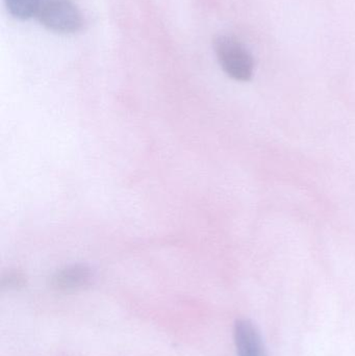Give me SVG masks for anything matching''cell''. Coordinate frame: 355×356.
<instances>
[{
  "mask_svg": "<svg viewBox=\"0 0 355 356\" xmlns=\"http://www.w3.org/2000/svg\"><path fill=\"white\" fill-rule=\"evenodd\" d=\"M214 48L219 64L229 77L239 81L251 79L254 58L238 40L229 35H218L214 40Z\"/></svg>",
  "mask_w": 355,
  "mask_h": 356,
  "instance_id": "cell-1",
  "label": "cell"
},
{
  "mask_svg": "<svg viewBox=\"0 0 355 356\" xmlns=\"http://www.w3.org/2000/svg\"><path fill=\"white\" fill-rule=\"evenodd\" d=\"M40 22L58 33H76L83 26V15L73 0H43L38 12Z\"/></svg>",
  "mask_w": 355,
  "mask_h": 356,
  "instance_id": "cell-2",
  "label": "cell"
},
{
  "mask_svg": "<svg viewBox=\"0 0 355 356\" xmlns=\"http://www.w3.org/2000/svg\"><path fill=\"white\" fill-rule=\"evenodd\" d=\"M233 340L238 356H269L262 334L251 320L241 318L236 321Z\"/></svg>",
  "mask_w": 355,
  "mask_h": 356,
  "instance_id": "cell-3",
  "label": "cell"
},
{
  "mask_svg": "<svg viewBox=\"0 0 355 356\" xmlns=\"http://www.w3.org/2000/svg\"><path fill=\"white\" fill-rule=\"evenodd\" d=\"M93 273L88 266L72 265L60 270L52 278V286L60 291H74L91 284Z\"/></svg>",
  "mask_w": 355,
  "mask_h": 356,
  "instance_id": "cell-4",
  "label": "cell"
},
{
  "mask_svg": "<svg viewBox=\"0 0 355 356\" xmlns=\"http://www.w3.org/2000/svg\"><path fill=\"white\" fill-rule=\"evenodd\" d=\"M6 8L13 17L21 20L31 18L39 12L41 0H6Z\"/></svg>",
  "mask_w": 355,
  "mask_h": 356,
  "instance_id": "cell-5",
  "label": "cell"
}]
</instances>
